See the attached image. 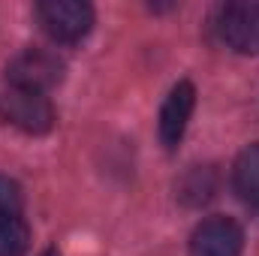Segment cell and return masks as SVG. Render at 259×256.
<instances>
[{
  "label": "cell",
  "instance_id": "obj_1",
  "mask_svg": "<svg viewBox=\"0 0 259 256\" xmlns=\"http://www.w3.org/2000/svg\"><path fill=\"white\" fill-rule=\"evenodd\" d=\"M0 121H6L9 127L21 130L27 136H42L55 127V106L39 91L3 84L0 88Z\"/></svg>",
  "mask_w": 259,
  "mask_h": 256
},
{
  "label": "cell",
  "instance_id": "obj_2",
  "mask_svg": "<svg viewBox=\"0 0 259 256\" xmlns=\"http://www.w3.org/2000/svg\"><path fill=\"white\" fill-rule=\"evenodd\" d=\"M36 18L42 30L64 46L81 42L94 27V9L81 0H42L36 6Z\"/></svg>",
  "mask_w": 259,
  "mask_h": 256
},
{
  "label": "cell",
  "instance_id": "obj_3",
  "mask_svg": "<svg viewBox=\"0 0 259 256\" xmlns=\"http://www.w3.org/2000/svg\"><path fill=\"white\" fill-rule=\"evenodd\" d=\"M217 36L238 55H259V0L226 3L217 12Z\"/></svg>",
  "mask_w": 259,
  "mask_h": 256
},
{
  "label": "cell",
  "instance_id": "obj_4",
  "mask_svg": "<svg viewBox=\"0 0 259 256\" xmlns=\"http://www.w3.org/2000/svg\"><path fill=\"white\" fill-rule=\"evenodd\" d=\"M64 72L66 66L58 55H52L46 49H24L6 66V84H18V88L49 94L55 84L64 81Z\"/></svg>",
  "mask_w": 259,
  "mask_h": 256
},
{
  "label": "cell",
  "instance_id": "obj_5",
  "mask_svg": "<svg viewBox=\"0 0 259 256\" xmlns=\"http://www.w3.org/2000/svg\"><path fill=\"white\" fill-rule=\"evenodd\" d=\"M244 232L232 217H208L190 235L193 256H241Z\"/></svg>",
  "mask_w": 259,
  "mask_h": 256
},
{
  "label": "cell",
  "instance_id": "obj_6",
  "mask_svg": "<svg viewBox=\"0 0 259 256\" xmlns=\"http://www.w3.org/2000/svg\"><path fill=\"white\" fill-rule=\"evenodd\" d=\"M196 109V88L193 81H178L169 97L163 100V109H160V142L166 151H175L187 133V124H190V115Z\"/></svg>",
  "mask_w": 259,
  "mask_h": 256
},
{
  "label": "cell",
  "instance_id": "obj_7",
  "mask_svg": "<svg viewBox=\"0 0 259 256\" xmlns=\"http://www.w3.org/2000/svg\"><path fill=\"white\" fill-rule=\"evenodd\" d=\"M232 187L241 202L259 208V142L247 145L232 166Z\"/></svg>",
  "mask_w": 259,
  "mask_h": 256
},
{
  "label": "cell",
  "instance_id": "obj_8",
  "mask_svg": "<svg viewBox=\"0 0 259 256\" xmlns=\"http://www.w3.org/2000/svg\"><path fill=\"white\" fill-rule=\"evenodd\" d=\"M178 199L184 202V205H190V208H196V205H205L211 196H214V190H217V172L211 169V166H193L181 181H178Z\"/></svg>",
  "mask_w": 259,
  "mask_h": 256
},
{
  "label": "cell",
  "instance_id": "obj_9",
  "mask_svg": "<svg viewBox=\"0 0 259 256\" xmlns=\"http://www.w3.org/2000/svg\"><path fill=\"white\" fill-rule=\"evenodd\" d=\"M30 247V226L21 214L0 217V256H24Z\"/></svg>",
  "mask_w": 259,
  "mask_h": 256
},
{
  "label": "cell",
  "instance_id": "obj_10",
  "mask_svg": "<svg viewBox=\"0 0 259 256\" xmlns=\"http://www.w3.org/2000/svg\"><path fill=\"white\" fill-rule=\"evenodd\" d=\"M21 187L12 181V178H6V175H0V217H6V214H21Z\"/></svg>",
  "mask_w": 259,
  "mask_h": 256
},
{
  "label": "cell",
  "instance_id": "obj_11",
  "mask_svg": "<svg viewBox=\"0 0 259 256\" xmlns=\"http://www.w3.org/2000/svg\"><path fill=\"white\" fill-rule=\"evenodd\" d=\"M39 256H61V253H58V247H49V250H42Z\"/></svg>",
  "mask_w": 259,
  "mask_h": 256
}]
</instances>
